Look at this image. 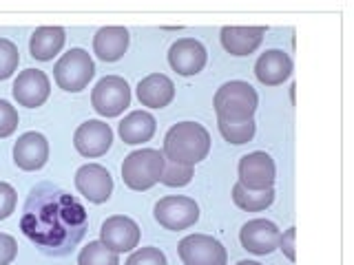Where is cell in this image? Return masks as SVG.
<instances>
[{
  "mask_svg": "<svg viewBox=\"0 0 354 265\" xmlns=\"http://www.w3.org/2000/svg\"><path fill=\"white\" fill-rule=\"evenodd\" d=\"M20 226L44 252L64 254L84 237L86 213L69 193L44 184L31 190Z\"/></svg>",
  "mask_w": 354,
  "mask_h": 265,
  "instance_id": "cell-1",
  "label": "cell"
},
{
  "mask_svg": "<svg viewBox=\"0 0 354 265\" xmlns=\"http://www.w3.org/2000/svg\"><path fill=\"white\" fill-rule=\"evenodd\" d=\"M210 153V132L197 121H180L169 128L164 137V159L182 166L204 161Z\"/></svg>",
  "mask_w": 354,
  "mask_h": 265,
  "instance_id": "cell-2",
  "label": "cell"
},
{
  "mask_svg": "<svg viewBox=\"0 0 354 265\" xmlns=\"http://www.w3.org/2000/svg\"><path fill=\"white\" fill-rule=\"evenodd\" d=\"M213 106H215L217 119L246 121V119H252L254 110L259 106V97H257V91H254L248 82L232 80L217 88Z\"/></svg>",
  "mask_w": 354,
  "mask_h": 265,
  "instance_id": "cell-3",
  "label": "cell"
},
{
  "mask_svg": "<svg viewBox=\"0 0 354 265\" xmlns=\"http://www.w3.org/2000/svg\"><path fill=\"white\" fill-rule=\"evenodd\" d=\"M164 164V155L155 148L133 150L124 157V164H122V179H124L131 190H149L155 184H160Z\"/></svg>",
  "mask_w": 354,
  "mask_h": 265,
  "instance_id": "cell-4",
  "label": "cell"
},
{
  "mask_svg": "<svg viewBox=\"0 0 354 265\" xmlns=\"http://www.w3.org/2000/svg\"><path fill=\"white\" fill-rule=\"evenodd\" d=\"M93 75H95V64L91 53L80 47L69 49L53 66L55 82H58L62 91L69 93H80L93 80Z\"/></svg>",
  "mask_w": 354,
  "mask_h": 265,
  "instance_id": "cell-5",
  "label": "cell"
},
{
  "mask_svg": "<svg viewBox=\"0 0 354 265\" xmlns=\"http://www.w3.org/2000/svg\"><path fill=\"white\" fill-rule=\"evenodd\" d=\"M91 104L97 115L118 117L131 106V86L124 77L106 75L91 91Z\"/></svg>",
  "mask_w": 354,
  "mask_h": 265,
  "instance_id": "cell-6",
  "label": "cell"
},
{
  "mask_svg": "<svg viewBox=\"0 0 354 265\" xmlns=\"http://www.w3.org/2000/svg\"><path fill=\"white\" fill-rule=\"evenodd\" d=\"M153 215L162 228L180 232L197 224L199 206L195 204V199L188 197H164L155 204Z\"/></svg>",
  "mask_w": 354,
  "mask_h": 265,
  "instance_id": "cell-7",
  "label": "cell"
},
{
  "mask_svg": "<svg viewBox=\"0 0 354 265\" xmlns=\"http://www.w3.org/2000/svg\"><path fill=\"white\" fill-rule=\"evenodd\" d=\"M184 265H226L228 254L221 243L208 235H188L177 246Z\"/></svg>",
  "mask_w": 354,
  "mask_h": 265,
  "instance_id": "cell-8",
  "label": "cell"
},
{
  "mask_svg": "<svg viewBox=\"0 0 354 265\" xmlns=\"http://www.w3.org/2000/svg\"><path fill=\"white\" fill-rule=\"evenodd\" d=\"M239 184L250 190H268L274 186L277 168L268 153L254 150L239 159Z\"/></svg>",
  "mask_w": 354,
  "mask_h": 265,
  "instance_id": "cell-9",
  "label": "cell"
},
{
  "mask_svg": "<svg viewBox=\"0 0 354 265\" xmlns=\"http://www.w3.org/2000/svg\"><path fill=\"white\" fill-rule=\"evenodd\" d=\"M113 144V130L102 119H88L77 126L73 135V146L82 157L95 159L106 155V150Z\"/></svg>",
  "mask_w": 354,
  "mask_h": 265,
  "instance_id": "cell-10",
  "label": "cell"
},
{
  "mask_svg": "<svg viewBox=\"0 0 354 265\" xmlns=\"http://www.w3.org/2000/svg\"><path fill=\"white\" fill-rule=\"evenodd\" d=\"M279 239H281L279 228L268 219H252L248 224H243L239 230L241 248L257 254V257H266V254L274 252L279 248Z\"/></svg>",
  "mask_w": 354,
  "mask_h": 265,
  "instance_id": "cell-11",
  "label": "cell"
},
{
  "mask_svg": "<svg viewBox=\"0 0 354 265\" xmlns=\"http://www.w3.org/2000/svg\"><path fill=\"white\" fill-rule=\"evenodd\" d=\"M75 188L86 202L104 204L113 195V177L100 164H86L75 173Z\"/></svg>",
  "mask_w": 354,
  "mask_h": 265,
  "instance_id": "cell-12",
  "label": "cell"
},
{
  "mask_svg": "<svg viewBox=\"0 0 354 265\" xmlns=\"http://www.w3.org/2000/svg\"><path fill=\"white\" fill-rule=\"evenodd\" d=\"M14 99L20 106H27V108H38L49 99L51 93V82L44 71L40 69H27L18 73V77L14 80Z\"/></svg>",
  "mask_w": 354,
  "mask_h": 265,
  "instance_id": "cell-13",
  "label": "cell"
},
{
  "mask_svg": "<svg viewBox=\"0 0 354 265\" xmlns=\"http://www.w3.org/2000/svg\"><path fill=\"white\" fill-rule=\"evenodd\" d=\"M100 241L118 254L131 252L140 243V226L124 215H113L100 228Z\"/></svg>",
  "mask_w": 354,
  "mask_h": 265,
  "instance_id": "cell-14",
  "label": "cell"
},
{
  "mask_svg": "<svg viewBox=\"0 0 354 265\" xmlns=\"http://www.w3.org/2000/svg\"><path fill=\"white\" fill-rule=\"evenodd\" d=\"M206 47L195 38H180L169 49V64L180 75H197L206 66Z\"/></svg>",
  "mask_w": 354,
  "mask_h": 265,
  "instance_id": "cell-15",
  "label": "cell"
},
{
  "mask_svg": "<svg viewBox=\"0 0 354 265\" xmlns=\"http://www.w3.org/2000/svg\"><path fill=\"white\" fill-rule=\"evenodd\" d=\"M49 159V141L42 132L29 130L14 144V161L20 170H40Z\"/></svg>",
  "mask_w": 354,
  "mask_h": 265,
  "instance_id": "cell-16",
  "label": "cell"
},
{
  "mask_svg": "<svg viewBox=\"0 0 354 265\" xmlns=\"http://www.w3.org/2000/svg\"><path fill=\"white\" fill-rule=\"evenodd\" d=\"M254 75L266 86H279L292 75V58L281 49H268L254 62Z\"/></svg>",
  "mask_w": 354,
  "mask_h": 265,
  "instance_id": "cell-17",
  "label": "cell"
},
{
  "mask_svg": "<svg viewBox=\"0 0 354 265\" xmlns=\"http://www.w3.org/2000/svg\"><path fill=\"white\" fill-rule=\"evenodd\" d=\"M173 97H175V84L164 73H151L138 84V99L142 106L164 108L173 102Z\"/></svg>",
  "mask_w": 354,
  "mask_h": 265,
  "instance_id": "cell-18",
  "label": "cell"
},
{
  "mask_svg": "<svg viewBox=\"0 0 354 265\" xmlns=\"http://www.w3.org/2000/svg\"><path fill=\"white\" fill-rule=\"evenodd\" d=\"M129 40L127 27H102L93 36V53L102 62H115L127 53Z\"/></svg>",
  "mask_w": 354,
  "mask_h": 265,
  "instance_id": "cell-19",
  "label": "cell"
},
{
  "mask_svg": "<svg viewBox=\"0 0 354 265\" xmlns=\"http://www.w3.org/2000/svg\"><path fill=\"white\" fill-rule=\"evenodd\" d=\"M266 27H224L221 29V47L230 55H250L263 42Z\"/></svg>",
  "mask_w": 354,
  "mask_h": 265,
  "instance_id": "cell-20",
  "label": "cell"
},
{
  "mask_svg": "<svg viewBox=\"0 0 354 265\" xmlns=\"http://www.w3.org/2000/svg\"><path fill=\"white\" fill-rule=\"evenodd\" d=\"M155 128H158V121H155L149 110H133L118 124L120 137L129 146L151 141V137L155 135Z\"/></svg>",
  "mask_w": 354,
  "mask_h": 265,
  "instance_id": "cell-21",
  "label": "cell"
},
{
  "mask_svg": "<svg viewBox=\"0 0 354 265\" xmlns=\"http://www.w3.org/2000/svg\"><path fill=\"white\" fill-rule=\"evenodd\" d=\"M66 33L62 27H38L29 38V53L31 58L40 62H49L58 55L64 47Z\"/></svg>",
  "mask_w": 354,
  "mask_h": 265,
  "instance_id": "cell-22",
  "label": "cell"
},
{
  "mask_svg": "<svg viewBox=\"0 0 354 265\" xmlns=\"http://www.w3.org/2000/svg\"><path fill=\"white\" fill-rule=\"evenodd\" d=\"M232 202H235L237 208L246 210V213H261V210L272 206L274 188H268V190H250V188L237 181L232 186Z\"/></svg>",
  "mask_w": 354,
  "mask_h": 265,
  "instance_id": "cell-23",
  "label": "cell"
},
{
  "mask_svg": "<svg viewBox=\"0 0 354 265\" xmlns=\"http://www.w3.org/2000/svg\"><path fill=\"white\" fill-rule=\"evenodd\" d=\"M77 265H120V254L102 241H91L77 254Z\"/></svg>",
  "mask_w": 354,
  "mask_h": 265,
  "instance_id": "cell-24",
  "label": "cell"
},
{
  "mask_svg": "<svg viewBox=\"0 0 354 265\" xmlns=\"http://www.w3.org/2000/svg\"><path fill=\"white\" fill-rule=\"evenodd\" d=\"M217 126L221 137H224L228 144H235V146H241L254 137V130H257V124L254 119H246V121H224L217 119Z\"/></svg>",
  "mask_w": 354,
  "mask_h": 265,
  "instance_id": "cell-25",
  "label": "cell"
},
{
  "mask_svg": "<svg viewBox=\"0 0 354 265\" xmlns=\"http://www.w3.org/2000/svg\"><path fill=\"white\" fill-rule=\"evenodd\" d=\"M193 179V166H182V164H175V161H166L164 164V170L160 181L164 186H171V188H182L188 186Z\"/></svg>",
  "mask_w": 354,
  "mask_h": 265,
  "instance_id": "cell-26",
  "label": "cell"
},
{
  "mask_svg": "<svg viewBox=\"0 0 354 265\" xmlns=\"http://www.w3.org/2000/svg\"><path fill=\"white\" fill-rule=\"evenodd\" d=\"M20 64V53L18 47L7 38H0V80L14 75V71Z\"/></svg>",
  "mask_w": 354,
  "mask_h": 265,
  "instance_id": "cell-27",
  "label": "cell"
},
{
  "mask_svg": "<svg viewBox=\"0 0 354 265\" xmlns=\"http://www.w3.org/2000/svg\"><path fill=\"white\" fill-rule=\"evenodd\" d=\"M124 265H169V261L160 248H140L131 254Z\"/></svg>",
  "mask_w": 354,
  "mask_h": 265,
  "instance_id": "cell-28",
  "label": "cell"
},
{
  "mask_svg": "<svg viewBox=\"0 0 354 265\" xmlns=\"http://www.w3.org/2000/svg\"><path fill=\"white\" fill-rule=\"evenodd\" d=\"M18 110L16 106H11L7 99H0V139H5L9 135H14L18 128Z\"/></svg>",
  "mask_w": 354,
  "mask_h": 265,
  "instance_id": "cell-29",
  "label": "cell"
},
{
  "mask_svg": "<svg viewBox=\"0 0 354 265\" xmlns=\"http://www.w3.org/2000/svg\"><path fill=\"white\" fill-rule=\"evenodd\" d=\"M16 204H18V193L14 190V186L0 181V221L16 213Z\"/></svg>",
  "mask_w": 354,
  "mask_h": 265,
  "instance_id": "cell-30",
  "label": "cell"
},
{
  "mask_svg": "<svg viewBox=\"0 0 354 265\" xmlns=\"http://www.w3.org/2000/svg\"><path fill=\"white\" fill-rule=\"evenodd\" d=\"M18 254V243L14 237L0 232V265H11Z\"/></svg>",
  "mask_w": 354,
  "mask_h": 265,
  "instance_id": "cell-31",
  "label": "cell"
},
{
  "mask_svg": "<svg viewBox=\"0 0 354 265\" xmlns=\"http://www.w3.org/2000/svg\"><path fill=\"white\" fill-rule=\"evenodd\" d=\"M295 237H297V228L286 230L281 239H279V250L286 254L288 261H297V252H295Z\"/></svg>",
  "mask_w": 354,
  "mask_h": 265,
  "instance_id": "cell-32",
  "label": "cell"
},
{
  "mask_svg": "<svg viewBox=\"0 0 354 265\" xmlns=\"http://www.w3.org/2000/svg\"><path fill=\"white\" fill-rule=\"evenodd\" d=\"M237 265H261V263H257V261H239Z\"/></svg>",
  "mask_w": 354,
  "mask_h": 265,
  "instance_id": "cell-33",
  "label": "cell"
}]
</instances>
